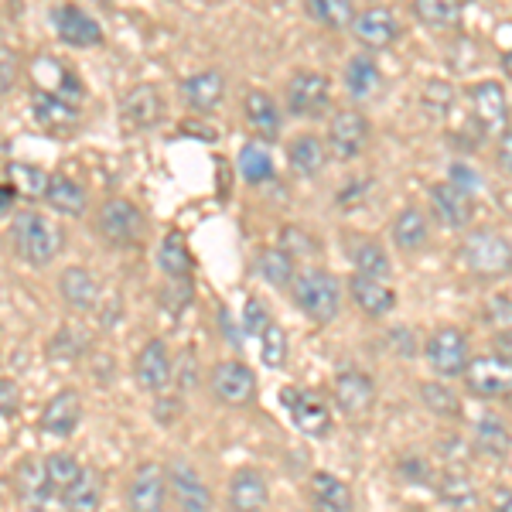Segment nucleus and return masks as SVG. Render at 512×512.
Here are the masks:
<instances>
[{"mask_svg": "<svg viewBox=\"0 0 512 512\" xmlns=\"http://www.w3.org/2000/svg\"><path fill=\"white\" fill-rule=\"evenodd\" d=\"M82 420V403L76 390H62L48 400V407L41 410V431L52 437H72Z\"/></svg>", "mask_w": 512, "mask_h": 512, "instance_id": "21", "label": "nucleus"}, {"mask_svg": "<svg viewBox=\"0 0 512 512\" xmlns=\"http://www.w3.org/2000/svg\"><path fill=\"white\" fill-rule=\"evenodd\" d=\"M492 509L495 512H512V489H499V492H495Z\"/></svg>", "mask_w": 512, "mask_h": 512, "instance_id": "56", "label": "nucleus"}, {"mask_svg": "<svg viewBox=\"0 0 512 512\" xmlns=\"http://www.w3.org/2000/svg\"><path fill=\"white\" fill-rule=\"evenodd\" d=\"M315 246L318 243L311 236H304L301 226H284V229H280V250H287L291 256H301V253L315 250Z\"/></svg>", "mask_w": 512, "mask_h": 512, "instance_id": "48", "label": "nucleus"}, {"mask_svg": "<svg viewBox=\"0 0 512 512\" xmlns=\"http://www.w3.org/2000/svg\"><path fill=\"white\" fill-rule=\"evenodd\" d=\"M468 103H472V110H475V117H478V123H482L485 134H489V130H506L509 99H506L502 82H495V79L475 82V86L468 89Z\"/></svg>", "mask_w": 512, "mask_h": 512, "instance_id": "16", "label": "nucleus"}, {"mask_svg": "<svg viewBox=\"0 0 512 512\" xmlns=\"http://www.w3.org/2000/svg\"><path fill=\"white\" fill-rule=\"evenodd\" d=\"M448 175H451V178H448L451 185H454V188H461V192H465V195L482 192V178H478L475 171L468 168V164H451Z\"/></svg>", "mask_w": 512, "mask_h": 512, "instance_id": "49", "label": "nucleus"}, {"mask_svg": "<svg viewBox=\"0 0 512 512\" xmlns=\"http://www.w3.org/2000/svg\"><path fill=\"white\" fill-rule=\"evenodd\" d=\"M287 161L301 178H318L328 161V144H321L315 134H301L287 144Z\"/></svg>", "mask_w": 512, "mask_h": 512, "instance_id": "27", "label": "nucleus"}, {"mask_svg": "<svg viewBox=\"0 0 512 512\" xmlns=\"http://www.w3.org/2000/svg\"><path fill=\"white\" fill-rule=\"evenodd\" d=\"M420 400H424V407L437 417H458L461 414L458 393L444 383H420Z\"/></svg>", "mask_w": 512, "mask_h": 512, "instance_id": "41", "label": "nucleus"}, {"mask_svg": "<svg viewBox=\"0 0 512 512\" xmlns=\"http://www.w3.org/2000/svg\"><path fill=\"white\" fill-rule=\"evenodd\" d=\"M0 62H4V79H0V86H4V93H11L14 86V76H18V59H14L11 48H0Z\"/></svg>", "mask_w": 512, "mask_h": 512, "instance_id": "53", "label": "nucleus"}, {"mask_svg": "<svg viewBox=\"0 0 512 512\" xmlns=\"http://www.w3.org/2000/svg\"><path fill=\"white\" fill-rule=\"evenodd\" d=\"M7 181L18 188V195L31 198V202H38V198H45L52 175H48V171H41V168H35V164L11 161V164H7Z\"/></svg>", "mask_w": 512, "mask_h": 512, "instance_id": "38", "label": "nucleus"}, {"mask_svg": "<svg viewBox=\"0 0 512 512\" xmlns=\"http://www.w3.org/2000/svg\"><path fill=\"white\" fill-rule=\"evenodd\" d=\"M14 202H18V188H14L11 181H4V188H0V212H4V216H11Z\"/></svg>", "mask_w": 512, "mask_h": 512, "instance_id": "55", "label": "nucleus"}, {"mask_svg": "<svg viewBox=\"0 0 512 512\" xmlns=\"http://www.w3.org/2000/svg\"><path fill=\"white\" fill-rule=\"evenodd\" d=\"M45 465H48V478H52V489L55 495H62L69 485H76V478L82 475V465L72 454H48L45 458Z\"/></svg>", "mask_w": 512, "mask_h": 512, "instance_id": "44", "label": "nucleus"}, {"mask_svg": "<svg viewBox=\"0 0 512 512\" xmlns=\"http://www.w3.org/2000/svg\"><path fill=\"white\" fill-rule=\"evenodd\" d=\"M158 263H161V270L171 280H188V277H192L195 260H192V250H188L185 236H181V233H168V236H164V243H161V250H158Z\"/></svg>", "mask_w": 512, "mask_h": 512, "instance_id": "35", "label": "nucleus"}, {"mask_svg": "<svg viewBox=\"0 0 512 512\" xmlns=\"http://www.w3.org/2000/svg\"><path fill=\"white\" fill-rule=\"evenodd\" d=\"M304 7H308V18L318 21L321 28L342 31V28H352V21H355L352 0H304Z\"/></svg>", "mask_w": 512, "mask_h": 512, "instance_id": "37", "label": "nucleus"}, {"mask_svg": "<svg viewBox=\"0 0 512 512\" xmlns=\"http://www.w3.org/2000/svg\"><path fill=\"white\" fill-rule=\"evenodd\" d=\"M431 205H434L437 219L451 229H465L468 222H472V202H468V195L461 192V188H454L451 181L431 185Z\"/></svg>", "mask_w": 512, "mask_h": 512, "instance_id": "26", "label": "nucleus"}, {"mask_svg": "<svg viewBox=\"0 0 512 512\" xmlns=\"http://www.w3.org/2000/svg\"><path fill=\"white\" fill-rule=\"evenodd\" d=\"M52 24L59 31V38L72 48H96L103 45V24L93 14H86L76 4H62L52 11Z\"/></svg>", "mask_w": 512, "mask_h": 512, "instance_id": "12", "label": "nucleus"}, {"mask_svg": "<svg viewBox=\"0 0 512 512\" xmlns=\"http://www.w3.org/2000/svg\"><path fill=\"white\" fill-rule=\"evenodd\" d=\"M475 444L478 451L492 454V458H506L512 451V434L499 417H482L475 424Z\"/></svg>", "mask_w": 512, "mask_h": 512, "instance_id": "39", "label": "nucleus"}, {"mask_svg": "<svg viewBox=\"0 0 512 512\" xmlns=\"http://www.w3.org/2000/svg\"><path fill=\"white\" fill-rule=\"evenodd\" d=\"M280 407L291 414L294 427L304 437H325L332 431V414H328V403L318 393L297 390V386H284L280 390Z\"/></svg>", "mask_w": 512, "mask_h": 512, "instance_id": "5", "label": "nucleus"}, {"mask_svg": "<svg viewBox=\"0 0 512 512\" xmlns=\"http://www.w3.org/2000/svg\"><path fill=\"white\" fill-rule=\"evenodd\" d=\"M287 355H291V342H287L284 328L274 321V325L260 335V359H263V366H267V369H284Z\"/></svg>", "mask_w": 512, "mask_h": 512, "instance_id": "42", "label": "nucleus"}, {"mask_svg": "<svg viewBox=\"0 0 512 512\" xmlns=\"http://www.w3.org/2000/svg\"><path fill=\"white\" fill-rule=\"evenodd\" d=\"M256 274L267 280L270 287H294V256L280 246H267V250L256 253Z\"/></svg>", "mask_w": 512, "mask_h": 512, "instance_id": "34", "label": "nucleus"}, {"mask_svg": "<svg viewBox=\"0 0 512 512\" xmlns=\"http://www.w3.org/2000/svg\"><path fill=\"white\" fill-rule=\"evenodd\" d=\"M164 472H168V485L175 492L181 512H212V489L188 461H171Z\"/></svg>", "mask_w": 512, "mask_h": 512, "instance_id": "14", "label": "nucleus"}, {"mask_svg": "<svg viewBox=\"0 0 512 512\" xmlns=\"http://www.w3.org/2000/svg\"><path fill=\"white\" fill-rule=\"evenodd\" d=\"M270 502V489L267 478L256 468H239V472L229 478V509L233 512H263Z\"/></svg>", "mask_w": 512, "mask_h": 512, "instance_id": "20", "label": "nucleus"}, {"mask_svg": "<svg viewBox=\"0 0 512 512\" xmlns=\"http://www.w3.org/2000/svg\"><path fill=\"white\" fill-rule=\"evenodd\" d=\"M311 499L321 512H352L355 509V499H352V489L335 478L332 472H315L311 475Z\"/></svg>", "mask_w": 512, "mask_h": 512, "instance_id": "29", "label": "nucleus"}, {"mask_svg": "<svg viewBox=\"0 0 512 512\" xmlns=\"http://www.w3.org/2000/svg\"><path fill=\"white\" fill-rule=\"evenodd\" d=\"M424 103L427 106H437V110H444V106L454 103V89L451 82H441V79H431L424 86Z\"/></svg>", "mask_w": 512, "mask_h": 512, "instance_id": "50", "label": "nucleus"}, {"mask_svg": "<svg viewBox=\"0 0 512 512\" xmlns=\"http://www.w3.org/2000/svg\"><path fill=\"white\" fill-rule=\"evenodd\" d=\"M11 243L28 267H48V263L62 253L65 236L59 229V222H52L48 216H41V212L28 209L11 219Z\"/></svg>", "mask_w": 512, "mask_h": 512, "instance_id": "1", "label": "nucleus"}, {"mask_svg": "<svg viewBox=\"0 0 512 512\" xmlns=\"http://www.w3.org/2000/svg\"><path fill=\"white\" fill-rule=\"evenodd\" d=\"M393 243L400 246V250L407 253H417L420 246H427V239H431V222H427V216L420 209H403L400 216L393 219Z\"/></svg>", "mask_w": 512, "mask_h": 512, "instance_id": "32", "label": "nucleus"}, {"mask_svg": "<svg viewBox=\"0 0 512 512\" xmlns=\"http://www.w3.org/2000/svg\"><path fill=\"white\" fill-rule=\"evenodd\" d=\"M59 502L69 512H99V506H103V478L93 468H82L76 485H69L59 495Z\"/></svg>", "mask_w": 512, "mask_h": 512, "instance_id": "30", "label": "nucleus"}, {"mask_svg": "<svg viewBox=\"0 0 512 512\" xmlns=\"http://www.w3.org/2000/svg\"><path fill=\"white\" fill-rule=\"evenodd\" d=\"M332 99V82L325 72H294L287 82V110L294 117H321Z\"/></svg>", "mask_w": 512, "mask_h": 512, "instance_id": "8", "label": "nucleus"}, {"mask_svg": "<svg viewBox=\"0 0 512 512\" xmlns=\"http://www.w3.org/2000/svg\"><path fill=\"white\" fill-rule=\"evenodd\" d=\"M335 403L342 414L362 417L376 403V383L373 376L359 373V369H345L335 376Z\"/></svg>", "mask_w": 512, "mask_h": 512, "instance_id": "17", "label": "nucleus"}, {"mask_svg": "<svg viewBox=\"0 0 512 512\" xmlns=\"http://www.w3.org/2000/svg\"><path fill=\"white\" fill-rule=\"evenodd\" d=\"M362 192H369V181H352L349 188H342V192H338V205H342V209H355V205H362L359 202Z\"/></svg>", "mask_w": 512, "mask_h": 512, "instance_id": "52", "label": "nucleus"}, {"mask_svg": "<svg viewBox=\"0 0 512 512\" xmlns=\"http://www.w3.org/2000/svg\"><path fill=\"white\" fill-rule=\"evenodd\" d=\"M14 489L28 506H45L48 499L55 495L52 489V478H48V465L41 458H24L14 468ZM59 499V495H55Z\"/></svg>", "mask_w": 512, "mask_h": 512, "instance_id": "23", "label": "nucleus"}, {"mask_svg": "<svg viewBox=\"0 0 512 512\" xmlns=\"http://www.w3.org/2000/svg\"><path fill=\"white\" fill-rule=\"evenodd\" d=\"M144 212L130 198H110L99 209V236L110 239L113 246H134L144 236Z\"/></svg>", "mask_w": 512, "mask_h": 512, "instance_id": "6", "label": "nucleus"}, {"mask_svg": "<svg viewBox=\"0 0 512 512\" xmlns=\"http://www.w3.org/2000/svg\"><path fill=\"white\" fill-rule=\"evenodd\" d=\"M45 202L48 209H55L59 216H69V219H79L86 212L89 198H86V188L79 181H72L69 175H52L48 181V192H45Z\"/></svg>", "mask_w": 512, "mask_h": 512, "instance_id": "28", "label": "nucleus"}, {"mask_svg": "<svg viewBox=\"0 0 512 512\" xmlns=\"http://www.w3.org/2000/svg\"><path fill=\"white\" fill-rule=\"evenodd\" d=\"M349 294H352V301L359 304V308L366 311L369 318L390 315L393 304H396V294L390 291V287H386L383 280L366 277V274H355V277L349 280Z\"/></svg>", "mask_w": 512, "mask_h": 512, "instance_id": "25", "label": "nucleus"}, {"mask_svg": "<svg viewBox=\"0 0 512 512\" xmlns=\"http://www.w3.org/2000/svg\"><path fill=\"white\" fill-rule=\"evenodd\" d=\"M0 400H4V420H11L18 414V386H14V379L0 383Z\"/></svg>", "mask_w": 512, "mask_h": 512, "instance_id": "51", "label": "nucleus"}, {"mask_svg": "<svg viewBox=\"0 0 512 512\" xmlns=\"http://www.w3.org/2000/svg\"><path fill=\"white\" fill-rule=\"evenodd\" d=\"M502 72H506V76L512 79V52L502 55Z\"/></svg>", "mask_w": 512, "mask_h": 512, "instance_id": "58", "label": "nucleus"}, {"mask_svg": "<svg viewBox=\"0 0 512 512\" xmlns=\"http://www.w3.org/2000/svg\"><path fill=\"white\" fill-rule=\"evenodd\" d=\"M181 96H185V103L195 113H212L222 103V96H226V76L219 69L195 72V76L181 82Z\"/></svg>", "mask_w": 512, "mask_h": 512, "instance_id": "22", "label": "nucleus"}, {"mask_svg": "<svg viewBox=\"0 0 512 512\" xmlns=\"http://www.w3.org/2000/svg\"><path fill=\"white\" fill-rule=\"evenodd\" d=\"M31 113H35L38 127L48 130V134H72L79 127V106L62 96L41 93V89L31 96Z\"/></svg>", "mask_w": 512, "mask_h": 512, "instance_id": "18", "label": "nucleus"}, {"mask_svg": "<svg viewBox=\"0 0 512 512\" xmlns=\"http://www.w3.org/2000/svg\"><path fill=\"white\" fill-rule=\"evenodd\" d=\"M461 263L472 270L475 277H506L512 274V243L495 229H472L461 239Z\"/></svg>", "mask_w": 512, "mask_h": 512, "instance_id": "3", "label": "nucleus"}, {"mask_svg": "<svg viewBox=\"0 0 512 512\" xmlns=\"http://www.w3.org/2000/svg\"><path fill=\"white\" fill-rule=\"evenodd\" d=\"M465 386L478 400L512 396V359H506V355H478L465 369Z\"/></svg>", "mask_w": 512, "mask_h": 512, "instance_id": "4", "label": "nucleus"}, {"mask_svg": "<svg viewBox=\"0 0 512 512\" xmlns=\"http://www.w3.org/2000/svg\"><path fill=\"white\" fill-rule=\"evenodd\" d=\"M495 345H499V355H506V359H512V332H499V338H495Z\"/></svg>", "mask_w": 512, "mask_h": 512, "instance_id": "57", "label": "nucleus"}, {"mask_svg": "<svg viewBox=\"0 0 512 512\" xmlns=\"http://www.w3.org/2000/svg\"><path fill=\"white\" fill-rule=\"evenodd\" d=\"M437 489H441V499L448 502V506H472L475 502V485L461 472H444Z\"/></svg>", "mask_w": 512, "mask_h": 512, "instance_id": "45", "label": "nucleus"}, {"mask_svg": "<svg viewBox=\"0 0 512 512\" xmlns=\"http://www.w3.org/2000/svg\"><path fill=\"white\" fill-rule=\"evenodd\" d=\"M499 164L512 175V127L502 130V137H499Z\"/></svg>", "mask_w": 512, "mask_h": 512, "instance_id": "54", "label": "nucleus"}, {"mask_svg": "<svg viewBox=\"0 0 512 512\" xmlns=\"http://www.w3.org/2000/svg\"><path fill=\"white\" fill-rule=\"evenodd\" d=\"M212 393H216V400L226 403V407H246V403H253V396H256L253 369L233 359L219 362V366L212 369Z\"/></svg>", "mask_w": 512, "mask_h": 512, "instance_id": "11", "label": "nucleus"}, {"mask_svg": "<svg viewBox=\"0 0 512 512\" xmlns=\"http://www.w3.org/2000/svg\"><path fill=\"white\" fill-rule=\"evenodd\" d=\"M59 294H62V301L69 304V308L89 311L96 304V297H99V284H96V277L89 274L86 267H69L59 277Z\"/></svg>", "mask_w": 512, "mask_h": 512, "instance_id": "31", "label": "nucleus"}, {"mask_svg": "<svg viewBox=\"0 0 512 512\" xmlns=\"http://www.w3.org/2000/svg\"><path fill=\"white\" fill-rule=\"evenodd\" d=\"M243 113H246V123L253 127V134H260V140H277L280 137L284 117H280V110H277L274 99H270V93H263V89H250L243 99Z\"/></svg>", "mask_w": 512, "mask_h": 512, "instance_id": "24", "label": "nucleus"}, {"mask_svg": "<svg viewBox=\"0 0 512 512\" xmlns=\"http://www.w3.org/2000/svg\"><path fill=\"white\" fill-rule=\"evenodd\" d=\"M427 362L437 376L454 379L465 376L468 369V338L458 332V328H437V332L427 338Z\"/></svg>", "mask_w": 512, "mask_h": 512, "instance_id": "10", "label": "nucleus"}, {"mask_svg": "<svg viewBox=\"0 0 512 512\" xmlns=\"http://www.w3.org/2000/svg\"><path fill=\"white\" fill-rule=\"evenodd\" d=\"M369 144V120L359 110H338L328 123V154L338 161H355Z\"/></svg>", "mask_w": 512, "mask_h": 512, "instance_id": "9", "label": "nucleus"}, {"mask_svg": "<svg viewBox=\"0 0 512 512\" xmlns=\"http://www.w3.org/2000/svg\"><path fill=\"white\" fill-rule=\"evenodd\" d=\"M120 117L127 120L134 130H151V127H158L161 117H164V99L154 86L140 82V86H134L127 96H123Z\"/></svg>", "mask_w": 512, "mask_h": 512, "instance_id": "19", "label": "nucleus"}, {"mask_svg": "<svg viewBox=\"0 0 512 512\" xmlns=\"http://www.w3.org/2000/svg\"><path fill=\"white\" fill-rule=\"evenodd\" d=\"M379 86H383V72L369 55L349 59V65H345V89H349L352 99H373Z\"/></svg>", "mask_w": 512, "mask_h": 512, "instance_id": "33", "label": "nucleus"}, {"mask_svg": "<svg viewBox=\"0 0 512 512\" xmlns=\"http://www.w3.org/2000/svg\"><path fill=\"white\" fill-rule=\"evenodd\" d=\"M294 301L297 308L304 311V318H311L315 325H328V321L338 318L342 311V284H338L335 274L328 270H301L294 277Z\"/></svg>", "mask_w": 512, "mask_h": 512, "instance_id": "2", "label": "nucleus"}, {"mask_svg": "<svg viewBox=\"0 0 512 512\" xmlns=\"http://www.w3.org/2000/svg\"><path fill=\"white\" fill-rule=\"evenodd\" d=\"M400 475L407 478V482H414V485H434L431 465H427L420 454H407V458H400Z\"/></svg>", "mask_w": 512, "mask_h": 512, "instance_id": "47", "label": "nucleus"}, {"mask_svg": "<svg viewBox=\"0 0 512 512\" xmlns=\"http://www.w3.org/2000/svg\"><path fill=\"white\" fill-rule=\"evenodd\" d=\"M243 325H246V332L260 338L263 332H267L274 321H270V311H267V304L260 301V297H246V311H243Z\"/></svg>", "mask_w": 512, "mask_h": 512, "instance_id": "46", "label": "nucleus"}, {"mask_svg": "<svg viewBox=\"0 0 512 512\" xmlns=\"http://www.w3.org/2000/svg\"><path fill=\"white\" fill-rule=\"evenodd\" d=\"M168 472L151 461L137 465L127 485V512H164L168 506Z\"/></svg>", "mask_w": 512, "mask_h": 512, "instance_id": "7", "label": "nucleus"}, {"mask_svg": "<svg viewBox=\"0 0 512 512\" xmlns=\"http://www.w3.org/2000/svg\"><path fill=\"white\" fill-rule=\"evenodd\" d=\"M134 376H137L140 390H147V393H161L171 386V379H175V362H171L168 345H164L161 338L147 342L144 349L137 352Z\"/></svg>", "mask_w": 512, "mask_h": 512, "instance_id": "15", "label": "nucleus"}, {"mask_svg": "<svg viewBox=\"0 0 512 512\" xmlns=\"http://www.w3.org/2000/svg\"><path fill=\"white\" fill-rule=\"evenodd\" d=\"M352 35L369 52H383V48H390L400 38V21L393 18L390 7H366V11L355 14Z\"/></svg>", "mask_w": 512, "mask_h": 512, "instance_id": "13", "label": "nucleus"}, {"mask_svg": "<svg viewBox=\"0 0 512 512\" xmlns=\"http://www.w3.org/2000/svg\"><path fill=\"white\" fill-rule=\"evenodd\" d=\"M414 14L431 28H454L461 21V0H414Z\"/></svg>", "mask_w": 512, "mask_h": 512, "instance_id": "40", "label": "nucleus"}, {"mask_svg": "<svg viewBox=\"0 0 512 512\" xmlns=\"http://www.w3.org/2000/svg\"><path fill=\"white\" fill-rule=\"evenodd\" d=\"M236 168L243 181H250V185H270V181L277 178V168H274V158H270V151L263 144H243V151H239L236 158Z\"/></svg>", "mask_w": 512, "mask_h": 512, "instance_id": "36", "label": "nucleus"}, {"mask_svg": "<svg viewBox=\"0 0 512 512\" xmlns=\"http://www.w3.org/2000/svg\"><path fill=\"white\" fill-rule=\"evenodd\" d=\"M352 263H355V274H366V277H376L383 280L390 274V256L379 243H359L352 253Z\"/></svg>", "mask_w": 512, "mask_h": 512, "instance_id": "43", "label": "nucleus"}]
</instances>
